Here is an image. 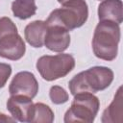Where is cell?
<instances>
[{
  "label": "cell",
  "instance_id": "cell-17",
  "mask_svg": "<svg viewBox=\"0 0 123 123\" xmlns=\"http://www.w3.org/2000/svg\"><path fill=\"white\" fill-rule=\"evenodd\" d=\"M0 122H15V119L0 112Z\"/></svg>",
  "mask_w": 123,
  "mask_h": 123
},
{
  "label": "cell",
  "instance_id": "cell-18",
  "mask_svg": "<svg viewBox=\"0 0 123 123\" xmlns=\"http://www.w3.org/2000/svg\"><path fill=\"white\" fill-rule=\"evenodd\" d=\"M61 5H62V4H64L65 2H67V1H70V0H57Z\"/></svg>",
  "mask_w": 123,
  "mask_h": 123
},
{
  "label": "cell",
  "instance_id": "cell-2",
  "mask_svg": "<svg viewBox=\"0 0 123 123\" xmlns=\"http://www.w3.org/2000/svg\"><path fill=\"white\" fill-rule=\"evenodd\" d=\"M113 71L106 66H93L75 75L68 83L72 95L81 92L95 93L104 90L113 81Z\"/></svg>",
  "mask_w": 123,
  "mask_h": 123
},
{
  "label": "cell",
  "instance_id": "cell-9",
  "mask_svg": "<svg viewBox=\"0 0 123 123\" xmlns=\"http://www.w3.org/2000/svg\"><path fill=\"white\" fill-rule=\"evenodd\" d=\"M70 44L69 31L60 26H48L44 38V45L47 49L62 53Z\"/></svg>",
  "mask_w": 123,
  "mask_h": 123
},
{
  "label": "cell",
  "instance_id": "cell-16",
  "mask_svg": "<svg viewBox=\"0 0 123 123\" xmlns=\"http://www.w3.org/2000/svg\"><path fill=\"white\" fill-rule=\"evenodd\" d=\"M12 74V66L9 63L0 62V88L4 87Z\"/></svg>",
  "mask_w": 123,
  "mask_h": 123
},
{
  "label": "cell",
  "instance_id": "cell-15",
  "mask_svg": "<svg viewBox=\"0 0 123 123\" xmlns=\"http://www.w3.org/2000/svg\"><path fill=\"white\" fill-rule=\"evenodd\" d=\"M49 97H50L52 103L55 105L64 104L69 99V95L66 92V90L60 86H53L50 87Z\"/></svg>",
  "mask_w": 123,
  "mask_h": 123
},
{
  "label": "cell",
  "instance_id": "cell-19",
  "mask_svg": "<svg viewBox=\"0 0 123 123\" xmlns=\"http://www.w3.org/2000/svg\"><path fill=\"white\" fill-rule=\"evenodd\" d=\"M98 1H103V0H98Z\"/></svg>",
  "mask_w": 123,
  "mask_h": 123
},
{
  "label": "cell",
  "instance_id": "cell-4",
  "mask_svg": "<svg viewBox=\"0 0 123 123\" xmlns=\"http://www.w3.org/2000/svg\"><path fill=\"white\" fill-rule=\"evenodd\" d=\"M26 51L23 38L17 27L9 17L0 18V57L11 61L20 60Z\"/></svg>",
  "mask_w": 123,
  "mask_h": 123
},
{
  "label": "cell",
  "instance_id": "cell-1",
  "mask_svg": "<svg viewBox=\"0 0 123 123\" xmlns=\"http://www.w3.org/2000/svg\"><path fill=\"white\" fill-rule=\"evenodd\" d=\"M120 37L119 24L109 20L99 21L91 41L95 57L108 62L113 61L117 57Z\"/></svg>",
  "mask_w": 123,
  "mask_h": 123
},
{
  "label": "cell",
  "instance_id": "cell-6",
  "mask_svg": "<svg viewBox=\"0 0 123 123\" xmlns=\"http://www.w3.org/2000/svg\"><path fill=\"white\" fill-rule=\"evenodd\" d=\"M37 70L43 80L48 82L65 77L75 67V59L70 54L45 55L40 57L36 63Z\"/></svg>",
  "mask_w": 123,
  "mask_h": 123
},
{
  "label": "cell",
  "instance_id": "cell-10",
  "mask_svg": "<svg viewBox=\"0 0 123 123\" xmlns=\"http://www.w3.org/2000/svg\"><path fill=\"white\" fill-rule=\"evenodd\" d=\"M99 21L109 20L117 24L123 21V4L121 0H103L98 6Z\"/></svg>",
  "mask_w": 123,
  "mask_h": 123
},
{
  "label": "cell",
  "instance_id": "cell-8",
  "mask_svg": "<svg viewBox=\"0 0 123 123\" xmlns=\"http://www.w3.org/2000/svg\"><path fill=\"white\" fill-rule=\"evenodd\" d=\"M7 110L15 121L32 122L35 107L32 99L27 96L11 95L7 101Z\"/></svg>",
  "mask_w": 123,
  "mask_h": 123
},
{
  "label": "cell",
  "instance_id": "cell-11",
  "mask_svg": "<svg viewBox=\"0 0 123 123\" xmlns=\"http://www.w3.org/2000/svg\"><path fill=\"white\" fill-rule=\"evenodd\" d=\"M48 25L46 21L35 20L29 23L24 29L26 41L35 48H40L44 45V38Z\"/></svg>",
  "mask_w": 123,
  "mask_h": 123
},
{
  "label": "cell",
  "instance_id": "cell-12",
  "mask_svg": "<svg viewBox=\"0 0 123 123\" xmlns=\"http://www.w3.org/2000/svg\"><path fill=\"white\" fill-rule=\"evenodd\" d=\"M123 95L122 87H118L113 100L103 111L101 121L103 123H115L122 121L123 115Z\"/></svg>",
  "mask_w": 123,
  "mask_h": 123
},
{
  "label": "cell",
  "instance_id": "cell-13",
  "mask_svg": "<svg viewBox=\"0 0 123 123\" xmlns=\"http://www.w3.org/2000/svg\"><path fill=\"white\" fill-rule=\"evenodd\" d=\"M37 5L35 0H14L12 3V11L15 17L25 20L36 14Z\"/></svg>",
  "mask_w": 123,
  "mask_h": 123
},
{
  "label": "cell",
  "instance_id": "cell-3",
  "mask_svg": "<svg viewBox=\"0 0 123 123\" xmlns=\"http://www.w3.org/2000/svg\"><path fill=\"white\" fill-rule=\"evenodd\" d=\"M88 17V7L86 0H70L62 8L51 12L46 23L48 26H60L67 31L83 26Z\"/></svg>",
  "mask_w": 123,
  "mask_h": 123
},
{
  "label": "cell",
  "instance_id": "cell-14",
  "mask_svg": "<svg viewBox=\"0 0 123 123\" xmlns=\"http://www.w3.org/2000/svg\"><path fill=\"white\" fill-rule=\"evenodd\" d=\"M34 117L32 122L36 123H51L54 121V111L49 106L43 103L34 104Z\"/></svg>",
  "mask_w": 123,
  "mask_h": 123
},
{
  "label": "cell",
  "instance_id": "cell-7",
  "mask_svg": "<svg viewBox=\"0 0 123 123\" xmlns=\"http://www.w3.org/2000/svg\"><path fill=\"white\" fill-rule=\"evenodd\" d=\"M9 92L11 95H23L33 99L38 92V83L32 72L20 71L12 78Z\"/></svg>",
  "mask_w": 123,
  "mask_h": 123
},
{
  "label": "cell",
  "instance_id": "cell-5",
  "mask_svg": "<svg viewBox=\"0 0 123 123\" xmlns=\"http://www.w3.org/2000/svg\"><path fill=\"white\" fill-rule=\"evenodd\" d=\"M73 96V101L64 114L63 121L65 123L93 122L100 108L98 97L90 92H81Z\"/></svg>",
  "mask_w": 123,
  "mask_h": 123
}]
</instances>
